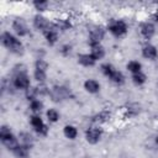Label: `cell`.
<instances>
[{
  "instance_id": "obj_1",
  "label": "cell",
  "mask_w": 158,
  "mask_h": 158,
  "mask_svg": "<svg viewBox=\"0 0 158 158\" xmlns=\"http://www.w3.org/2000/svg\"><path fill=\"white\" fill-rule=\"evenodd\" d=\"M0 41H1V44L5 48H7L11 53L17 54V56L23 53V49H25L23 43L16 35L11 33L10 31H4L0 36Z\"/></svg>"
},
{
  "instance_id": "obj_2",
  "label": "cell",
  "mask_w": 158,
  "mask_h": 158,
  "mask_svg": "<svg viewBox=\"0 0 158 158\" xmlns=\"http://www.w3.org/2000/svg\"><path fill=\"white\" fill-rule=\"evenodd\" d=\"M106 30L116 38H121L127 35L128 32V25L123 20H117V19H111L107 22Z\"/></svg>"
},
{
  "instance_id": "obj_3",
  "label": "cell",
  "mask_w": 158,
  "mask_h": 158,
  "mask_svg": "<svg viewBox=\"0 0 158 158\" xmlns=\"http://www.w3.org/2000/svg\"><path fill=\"white\" fill-rule=\"evenodd\" d=\"M0 139H1V143L10 151H12L20 142H19V137H16L11 128L6 125H2L0 127Z\"/></svg>"
},
{
  "instance_id": "obj_4",
  "label": "cell",
  "mask_w": 158,
  "mask_h": 158,
  "mask_svg": "<svg viewBox=\"0 0 158 158\" xmlns=\"http://www.w3.org/2000/svg\"><path fill=\"white\" fill-rule=\"evenodd\" d=\"M49 98L54 102H60L72 98V91L65 85H54L49 90Z\"/></svg>"
},
{
  "instance_id": "obj_5",
  "label": "cell",
  "mask_w": 158,
  "mask_h": 158,
  "mask_svg": "<svg viewBox=\"0 0 158 158\" xmlns=\"http://www.w3.org/2000/svg\"><path fill=\"white\" fill-rule=\"evenodd\" d=\"M106 33V28L100 26V25H94L90 27L89 30V36H88V44L89 47L94 46V44H99L101 43V41L104 40Z\"/></svg>"
},
{
  "instance_id": "obj_6",
  "label": "cell",
  "mask_w": 158,
  "mask_h": 158,
  "mask_svg": "<svg viewBox=\"0 0 158 158\" xmlns=\"http://www.w3.org/2000/svg\"><path fill=\"white\" fill-rule=\"evenodd\" d=\"M30 125L33 128V131L38 135V136H47L48 135V126L46 125V122L43 121V118L40 115H35L32 114L30 116Z\"/></svg>"
},
{
  "instance_id": "obj_7",
  "label": "cell",
  "mask_w": 158,
  "mask_h": 158,
  "mask_svg": "<svg viewBox=\"0 0 158 158\" xmlns=\"http://www.w3.org/2000/svg\"><path fill=\"white\" fill-rule=\"evenodd\" d=\"M11 83L15 88V90H23L26 91L31 86V79L27 73H20L16 75H12Z\"/></svg>"
},
{
  "instance_id": "obj_8",
  "label": "cell",
  "mask_w": 158,
  "mask_h": 158,
  "mask_svg": "<svg viewBox=\"0 0 158 158\" xmlns=\"http://www.w3.org/2000/svg\"><path fill=\"white\" fill-rule=\"evenodd\" d=\"M11 28L14 31V33L20 38V37H25L30 33V28L27 26V22L25 19L22 17H16L12 23H11Z\"/></svg>"
},
{
  "instance_id": "obj_9",
  "label": "cell",
  "mask_w": 158,
  "mask_h": 158,
  "mask_svg": "<svg viewBox=\"0 0 158 158\" xmlns=\"http://www.w3.org/2000/svg\"><path fill=\"white\" fill-rule=\"evenodd\" d=\"M32 25L37 31H41L42 33H44L47 30H49L52 27V22L48 20V17H46L42 14H37L33 16Z\"/></svg>"
},
{
  "instance_id": "obj_10",
  "label": "cell",
  "mask_w": 158,
  "mask_h": 158,
  "mask_svg": "<svg viewBox=\"0 0 158 158\" xmlns=\"http://www.w3.org/2000/svg\"><path fill=\"white\" fill-rule=\"evenodd\" d=\"M102 137V128L99 126H91L85 131V139L90 144H96Z\"/></svg>"
},
{
  "instance_id": "obj_11",
  "label": "cell",
  "mask_w": 158,
  "mask_h": 158,
  "mask_svg": "<svg viewBox=\"0 0 158 158\" xmlns=\"http://www.w3.org/2000/svg\"><path fill=\"white\" fill-rule=\"evenodd\" d=\"M139 33L144 40H151L156 35V26L152 21H143L139 25Z\"/></svg>"
},
{
  "instance_id": "obj_12",
  "label": "cell",
  "mask_w": 158,
  "mask_h": 158,
  "mask_svg": "<svg viewBox=\"0 0 158 158\" xmlns=\"http://www.w3.org/2000/svg\"><path fill=\"white\" fill-rule=\"evenodd\" d=\"M52 25L57 28L58 32H65V31H69V30L72 28V26H73L72 21H70L69 19H65V17H57V19L52 22Z\"/></svg>"
},
{
  "instance_id": "obj_13",
  "label": "cell",
  "mask_w": 158,
  "mask_h": 158,
  "mask_svg": "<svg viewBox=\"0 0 158 158\" xmlns=\"http://www.w3.org/2000/svg\"><path fill=\"white\" fill-rule=\"evenodd\" d=\"M141 53H142V56L146 59H149V60H154L158 57V49H157V47L153 46V44H151V43H146L142 47Z\"/></svg>"
},
{
  "instance_id": "obj_14",
  "label": "cell",
  "mask_w": 158,
  "mask_h": 158,
  "mask_svg": "<svg viewBox=\"0 0 158 158\" xmlns=\"http://www.w3.org/2000/svg\"><path fill=\"white\" fill-rule=\"evenodd\" d=\"M43 36H44V40H46V42L49 44V46H54L57 42H58V40H59V32L57 31V28L52 25V27L49 28V30H47L44 33H43Z\"/></svg>"
},
{
  "instance_id": "obj_15",
  "label": "cell",
  "mask_w": 158,
  "mask_h": 158,
  "mask_svg": "<svg viewBox=\"0 0 158 158\" xmlns=\"http://www.w3.org/2000/svg\"><path fill=\"white\" fill-rule=\"evenodd\" d=\"M17 137H19L20 144H23V146L28 147L30 149L33 147V144H35V138H33V136H32L30 132H27V131H21Z\"/></svg>"
},
{
  "instance_id": "obj_16",
  "label": "cell",
  "mask_w": 158,
  "mask_h": 158,
  "mask_svg": "<svg viewBox=\"0 0 158 158\" xmlns=\"http://www.w3.org/2000/svg\"><path fill=\"white\" fill-rule=\"evenodd\" d=\"M78 63L85 68H90V67H94L96 60L93 58V56L90 53H80L78 54Z\"/></svg>"
},
{
  "instance_id": "obj_17",
  "label": "cell",
  "mask_w": 158,
  "mask_h": 158,
  "mask_svg": "<svg viewBox=\"0 0 158 158\" xmlns=\"http://www.w3.org/2000/svg\"><path fill=\"white\" fill-rule=\"evenodd\" d=\"M100 88H101L100 86V83L96 79L90 78V79H86L84 81V89L89 94H96V93H99L100 91Z\"/></svg>"
},
{
  "instance_id": "obj_18",
  "label": "cell",
  "mask_w": 158,
  "mask_h": 158,
  "mask_svg": "<svg viewBox=\"0 0 158 158\" xmlns=\"http://www.w3.org/2000/svg\"><path fill=\"white\" fill-rule=\"evenodd\" d=\"M105 48L101 46V43H99V44H94V46H91L90 47V54L93 56V58L98 62V60H100V59H102L104 57H105Z\"/></svg>"
},
{
  "instance_id": "obj_19",
  "label": "cell",
  "mask_w": 158,
  "mask_h": 158,
  "mask_svg": "<svg viewBox=\"0 0 158 158\" xmlns=\"http://www.w3.org/2000/svg\"><path fill=\"white\" fill-rule=\"evenodd\" d=\"M141 111V106L137 102H130L126 107H125V116L126 117H135L139 114Z\"/></svg>"
},
{
  "instance_id": "obj_20",
  "label": "cell",
  "mask_w": 158,
  "mask_h": 158,
  "mask_svg": "<svg viewBox=\"0 0 158 158\" xmlns=\"http://www.w3.org/2000/svg\"><path fill=\"white\" fill-rule=\"evenodd\" d=\"M11 152L14 153V156H15L16 158H27L28 154H30V148L26 147V146H23V144H20V143H19Z\"/></svg>"
},
{
  "instance_id": "obj_21",
  "label": "cell",
  "mask_w": 158,
  "mask_h": 158,
  "mask_svg": "<svg viewBox=\"0 0 158 158\" xmlns=\"http://www.w3.org/2000/svg\"><path fill=\"white\" fill-rule=\"evenodd\" d=\"M43 106H44L43 105V101L40 100V99H35V100L30 101V104H28V109L35 115H40L42 112V110H43Z\"/></svg>"
},
{
  "instance_id": "obj_22",
  "label": "cell",
  "mask_w": 158,
  "mask_h": 158,
  "mask_svg": "<svg viewBox=\"0 0 158 158\" xmlns=\"http://www.w3.org/2000/svg\"><path fill=\"white\" fill-rule=\"evenodd\" d=\"M110 118H111V114L106 110H102L93 117V121L96 122V123H106V122L110 121Z\"/></svg>"
},
{
  "instance_id": "obj_23",
  "label": "cell",
  "mask_w": 158,
  "mask_h": 158,
  "mask_svg": "<svg viewBox=\"0 0 158 158\" xmlns=\"http://www.w3.org/2000/svg\"><path fill=\"white\" fill-rule=\"evenodd\" d=\"M63 135L68 139H75L78 137V128L73 125H65L63 127Z\"/></svg>"
},
{
  "instance_id": "obj_24",
  "label": "cell",
  "mask_w": 158,
  "mask_h": 158,
  "mask_svg": "<svg viewBox=\"0 0 158 158\" xmlns=\"http://www.w3.org/2000/svg\"><path fill=\"white\" fill-rule=\"evenodd\" d=\"M46 117H47V120H48L49 123H56V122L59 121L60 114H59V111H58L57 109L51 107V109H48V110L46 111Z\"/></svg>"
},
{
  "instance_id": "obj_25",
  "label": "cell",
  "mask_w": 158,
  "mask_h": 158,
  "mask_svg": "<svg viewBox=\"0 0 158 158\" xmlns=\"http://www.w3.org/2000/svg\"><path fill=\"white\" fill-rule=\"evenodd\" d=\"M126 68H127V70H128L131 74H136V73L142 72V64H141L138 60H130V62L126 64Z\"/></svg>"
},
{
  "instance_id": "obj_26",
  "label": "cell",
  "mask_w": 158,
  "mask_h": 158,
  "mask_svg": "<svg viewBox=\"0 0 158 158\" xmlns=\"http://www.w3.org/2000/svg\"><path fill=\"white\" fill-rule=\"evenodd\" d=\"M114 84H116V85H122L123 83H125V75H123V73L122 72H120V70H115L112 74H111V77L109 78Z\"/></svg>"
},
{
  "instance_id": "obj_27",
  "label": "cell",
  "mask_w": 158,
  "mask_h": 158,
  "mask_svg": "<svg viewBox=\"0 0 158 158\" xmlns=\"http://www.w3.org/2000/svg\"><path fill=\"white\" fill-rule=\"evenodd\" d=\"M131 80H132V83H133L135 85L141 86V85H143V84L147 81V77H146V74H144L143 72H139V73L132 74Z\"/></svg>"
},
{
  "instance_id": "obj_28",
  "label": "cell",
  "mask_w": 158,
  "mask_h": 158,
  "mask_svg": "<svg viewBox=\"0 0 158 158\" xmlns=\"http://www.w3.org/2000/svg\"><path fill=\"white\" fill-rule=\"evenodd\" d=\"M25 96H26V99L28 100V102L32 101V100H35V99H40V94H38L37 86H32V85H31V86L25 91Z\"/></svg>"
},
{
  "instance_id": "obj_29",
  "label": "cell",
  "mask_w": 158,
  "mask_h": 158,
  "mask_svg": "<svg viewBox=\"0 0 158 158\" xmlns=\"http://www.w3.org/2000/svg\"><path fill=\"white\" fill-rule=\"evenodd\" d=\"M32 5H33L35 10H37V11H38V14L47 11V10H48V7H49V2H48V1H42V0L33 1V2H32Z\"/></svg>"
},
{
  "instance_id": "obj_30",
  "label": "cell",
  "mask_w": 158,
  "mask_h": 158,
  "mask_svg": "<svg viewBox=\"0 0 158 158\" xmlns=\"http://www.w3.org/2000/svg\"><path fill=\"white\" fill-rule=\"evenodd\" d=\"M35 69L42 70V72H47V69H48V62H47L44 58L38 57V58L35 60Z\"/></svg>"
},
{
  "instance_id": "obj_31",
  "label": "cell",
  "mask_w": 158,
  "mask_h": 158,
  "mask_svg": "<svg viewBox=\"0 0 158 158\" xmlns=\"http://www.w3.org/2000/svg\"><path fill=\"white\" fill-rule=\"evenodd\" d=\"M100 70H101V73L105 75V77H107V78H110L111 77V74L116 70V68L111 64V63H104V64H101V67H100Z\"/></svg>"
},
{
  "instance_id": "obj_32",
  "label": "cell",
  "mask_w": 158,
  "mask_h": 158,
  "mask_svg": "<svg viewBox=\"0 0 158 158\" xmlns=\"http://www.w3.org/2000/svg\"><path fill=\"white\" fill-rule=\"evenodd\" d=\"M33 79L37 81V84H40V83H46L47 72H42V70L33 69Z\"/></svg>"
},
{
  "instance_id": "obj_33",
  "label": "cell",
  "mask_w": 158,
  "mask_h": 158,
  "mask_svg": "<svg viewBox=\"0 0 158 158\" xmlns=\"http://www.w3.org/2000/svg\"><path fill=\"white\" fill-rule=\"evenodd\" d=\"M72 48H73V47H72L69 43L62 44L60 48H59V53H60L63 57H68V56H70V53H72Z\"/></svg>"
},
{
  "instance_id": "obj_34",
  "label": "cell",
  "mask_w": 158,
  "mask_h": 158,
  "mask_svg": "<svg viewBox=\"0 0 158 158\" xmlns=\"http://www.w3.org/2000/svg\"><path fill=\"white\" fill-rule=\"evenodd\" d=\"M20 73H27V68L22 63H17L12 68V75H16V74H20Z\"/></svg>"
},
{
  "instance_id": "obj_35",
  "label": "cell",
  "mask_w": 158,
  "mask_h": 158,
  "mask_svg": "<svg viewBox=\"0 0 158 158\" xmlns=\"http://www.w3.org/2000/svg\"><path fill=\"white\" fill-rule=\"evenodd\" d=\"M152 20H153L154 22H157V23H158V9H157V10H154V12L152 14Z\"/></svg>"
},
{
  "instance_id": "obj_36",
  "label": "cell",
  "mask_w": 158,
  "mask_h": 158,
  "mask_svg": "<svg viewBox=\"0 0 158 158\" xmlns=\"http://www.w3.org/2000/svg\"><path fill=\"white\" fill-rule=\"evenodd\" d=\"M156 141H157V143H158V136H157V138H156Z\"/></svg>"
}]
</instances>
